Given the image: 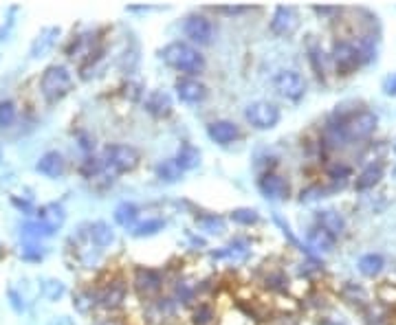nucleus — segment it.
Instances as JSON below:
<instances>
[{
  "label": "nucleus",
  "instance_id": "f257e3e1",
  "mask_svg": "<svg viewBox=\"0 0 396 325\" xmlns=\"http://www.w3.org/2000/svg\"><path fill=\"white\" fill-rule=\"evenodd\" d=\"M159 60L165 66L181 73L183 77H198L207 68V60L201 53V49H196L187 40H174L159 49Z\"/></svg>",
  "mask_w": 396,
  "mask_h": 325
},
{
  "label": "nucleus",
  "instance_id": "f03ea898",
  "mask_svg": "<svg viewBox=\"0 0 396 325\" xmlns=\"http://www.w3.org/2000/svg\"><path fill=\"white\" fill-rule=\"evenodd\" d=\"M101 170L106 181H114L123 174L134 172L141 165V152L128 143H108L99 152Z\"/></svg>",
  "mask_w": 396,
  "mask_h": 325
},
{
  "label": "nucleus",
  "instance_id": "7ed1b4c3",
  "mask_svg": "<svg viewBox=\"0 0 396 325\" xmlns=\"http://www.w3.org/2000/svg\"><path fill=\"white\" fill-rule=\"evenodd\" d=\"M73 86H75V79H73L71 68L64 64L47 66L42 77H40V92H42L47 103H60L71 95Z\"/></svg>",
  "mask_w": 396,
  "mask_h": 325
},
{
  "label": "nucleus",
  "instance_id": "20e7f679",
  "mask_svg": "<svg viewBox=\"0 0 396 325\" xmlns=\"http://www.w3.org/2000/svg\"><path fill=\"white\" fill-rule=\"evenodd\" d=\"M130 286L143 303H148L156 297H161V292L165 288V275L159 268L150 266H137L132 270Z\"/></svg>",
  "mask_w": 396,
  "mask_h": 325
},
{
  "label": "nucleus",
  "instance_id": "39448f33",
  "mask_svg": "<svg viewBox=\"0 0 396 325\" xmlns=\"http://www.w3.org/2000/svg\"><path fill=\"white\" fill-rule=\"evenodd\" d=\"M245 121L251 125L253 130L267 132V130L277 128V123L282 121V110H280L277 103H273V101L258 99L245 108Z\"/></svg>",
  "mask_w": 396,
  "mask_h": 325
},
{
  "label": "nucleus",
  "instance_id": "423d86ee",
  "mask_svg": "<svg viewBox=\"0 0 396 325\" xmlns=\"http://www.w3.org/2000/svg\"><path fill=\"white\" fill-rule=\"evenodd\" d=\"M101 51H106V44H103L101 31H84L73 38L66 44V57L75 60L77 64H86L90 57H95Z\"/></svg>",
  "mask_w": 396,
  "mask_h": 325
},
{
  "label": "nucleus",
  "instance_id": "0eeeda50",
  "mask_svg": "<svg viewBox=\"0 0 396 325\" xmlns=\"http://www.w3.org/2000/svg\"><path fill=\"white\" fill-rule=\"evenodd\" d=\"M273 88L275 92L282 99L290 101V103H299L301 99L306 97V90H308V83L306 77L301 75L299 70L295 68H284V70H277L275 77H273Z\"/></svg>",
  "mask_w": 396,
  "mask_h": 325
},
{
  "label": "nucleus",
  "instance_id": "6e6552de",
  "mask_svg": "<svg viewBox=\"0 0 396 325\" xmlns=\"http://www.w3.org/2000/svg\"><path fill=\"white\" fill-rule=\"evenodd\" d=\"M183 34H185L187 42L194 44L196 49L210 47L216 38V25L210 16L194 12L183 20Z\"/></svg>",
  "mask_w": 396,
  "mask_h": 325
},
{
  "label": "nucleus",
  "instance_id": "1a4fd4ad",
  "mask_svg": "<svg viewBox=\"0 0 396 325\" xmlns=\"http://www.w3.org/2000/svg\"><path fill=\"white\" fill-rule=\"evenodd\" d=\"M330 64L335 66L337 75H352L354 70H357L361 64V55L357 51V44H354V40H335L332 42V49H330Z\"/></svg>",
  "mask_w": 396,
  "mask_h": 325
},
{
  "label": "nucleus",
  "instance_id": "9d476101",
  "mask_svg": "<svg viewBox=\"0 0 396 325\" xmlns=\"http://www.w3.org/2000/svg\"><path fill=\"white\" fill-rule=\"evenodd\" d=\"M128 301V281L123 277H110L106 284L97 288V303L101 310L117 312Z\"/></svg>",
  "mask_w": 396,
  "mask_h": 325
},
{
  "label": "nucleus",
  "instance_id": "9b49d317",
  "mask_svg": "<svg viewBox=\"0 0 396 325\" xmlns=\"http://www.w3.org/2000/svg\"><path fill=\"white\" fill-rule=\"evenodd\" d=\"M258 192L262 194L271 203H284L290 198L293 190H290V181L286 176L273 172H262L258 178Z\"/></svg>",
  "mask_w": 396,
  "mask_h": 325
},
{
  "label": "nucleus",
  "instance_id": "f8f14e48",
  "mask_svg": "<svg viewBox=\"0 0 396 325\" xmlns=\"http://www.w3.org/2000/svg\"><path fill=\"white\" fill-rule=\"evenodd\" d=\"M299 29V14L290 5H277L269 20V31L275 38H290Z\"/></svg>",
  "mask_w": 396,
  "mask_h": 325
},
{
  "label": "nucleus",
  "instance_id": "ddd939ff",
  "mask_svg": "<svg viewBox=\"0 0 396 325\" xmlns=\"http://www.w3.org/2000/svg\"><path fill=\"white\" fill-rule=\"evenodd\" d=\"M179 306L172 301V297H156L152 301L145 303L143 308V319L148 321V325H168L174 321Z\"/></svg>",
  "mask_w": 396,
  "mask_h": 325
},
{
  "label": "nucleus",
  "instance_id": "4468645a",
  "mask_svg": "<svg viewBox=\"0 0 396 325\" xmlns=\"http://www.w3.org/2000/svg\"><path fill=\"white\" fill-rule=\"evenodd\" d=\"M174 90H176L179 101L187 103V106H198V103H203L207 97H210V88H207L198 77L179 75L174 81Z\"/></svg>",
  "mask_w": 396,
  "mask_h": 325
},
{
  "label": "nucleus",
  "instance_id": "2eb2a0df",
  "mask_svg": "<svg viewBox=\"0 0 396 325\" xmlns=\"http://www.w3.org/2000/svg\"><path fill=\"white\" fill-rule=\"evenodd\" d=\"M251 255V239L247 237H234L225 246H218L210 250V257L216 261H227V264H243Z\"/></svg>",
  "mask_w": 396,
  "mask_h": 325
},
{
  "label": "nucleus",
  "instance_id": "dca6fc26",
  "mask_svg": "<svg viewBox=\"0 0 396 325\" xmlns=\"http://www.w3.org/2000/svg\"><path fill=\"white\" fill-rule=\"evenodd\" d=\"M207 136H210L212 143L221 145V148H229V145H234L236 141H240L243 130L236 121L216 119L212 123H207Z\"/></svg>",
  "mask_w": 396,
  "mask_h": 325
},
{
  "label": "nucleus",
  "instance_id": "f3484780",
  "mask_svg": "<svg viewBox=\"0 0 396 325\" xmlns=\"http://www.w3.org/2000/svg\"><path fill=\"white\" fill-rule=\"evenodd\" d=\"M143 110L154 119H168L174 112V101L168 90H150L148 95L143 97Z\"/></svg>",
  "mask_w": 396,
  "mask_h": 325
},
{
  "label": "nucleus",
  "instance_id": "a211bd4d",
  "mask_svg": "<svg viewBox=\"0 0 396 325\" xmlns=\"http://www.w3.org/2000/svg\"><path fill=\"white\" fill-rule=\"evenodd\" d=\"M36 172H38L40 176L49 178V181H58V178H62V176H64V172H66L64 156H62L58 150L45 152V154L38 159V163H36Z\"/></svg>",
  "mask_w": 396,
  "mask_h": 325
},
{
  "label": "nucleus",
  "instance_id": "6ab92c4d",
  "mask_svg": "<svg viewBox=\"0 0 396 325\" xmlns=\"http://www.w3.org/2000/svg\"><path fill=\"white\" fill-rule=\"evenodd\" d=\"M84 233H86L88 244H92L97 250L110 248L114 244V239H117V235H114V229L108 222H103V220L84 224Z\"/></svg>",
  "mask_w": 396,
  "mask_h": 325
},
{
  "label": "nucleus",
  "instance_id": "aec40b11",
  "mask_svg": "<svg viewBox=\"0 0 396 325\" xmlns=\"http://www.w3.org/2000/svg\"><path fill=\"white\" fill-rule=\"evenodd\" d=\"M315 226H319L321 231H326L332 237H341L346 233V218H343L337 209H319L315 211Z\"/></svg>",
  "mask_w": 396,
  "mask_h": 325
},
{
  "label": "nucleus",
  "instance_id": "412c9836",
  "mask_svg": "<svg viewBox=\"0 0 396 325\" xmlns=\"http://www.w3.org/2000/svg\"><path fill=\"white\" fill-rule=\"evenodd\" d=\"M335 248V237L328 235L326 231H321L319 226L312 224L306 231V250L310 255H328Z\"/></svg>",
  "mask_w": 396,
  "mask_h": 325
},
{
  "label": "nucleus",
  "instance_id": "4be33fe9",
  "mask_svg": "<svg viewBox=\"0 0 396 325\" xmlns=\"http://www.w3.org/2000/svg\"><path fill=\"white\" fill-rule=\"evenodd\" d=\"M201 159H203L201 150H198L194 143H187V141H183L179 145V150H176V154L172 156L174 165L179 167L183 174L198 170V167H201Z\"/></svg>",
  "mask_w": 396,
  "mask_h": 325
},
{
  "label": "nucleus",
  "instance_id": "5701e85b",
  "mask_svg": "<svg viewBox=\"0 0 396 325\" xmlns=\"http://www.w3.org/2000/svg\"><path fill=\"white\" fill-rule=\"evenodd\" d=\"M383 174H385V167H383V163H368L363 170L357 174V178H354V190L357 192H370V190H374L381 181H383Z\"/></svg>",
  "mask_w": 396,
  "mask_h": 325
},
{
  "label": "nucleus",
  "instance_id": "b1692460",
  "mask_svg": "<svg viewBox=\"0 0 396 325\" xmlns=\"http://www.w3.org/2000/svg\"><path fill=\"white\" fill-rule=\"evenodd\" d=\"M306 55H308V62L312 70H315V75L319 79H326V70H328V64H330V55L324 53V47H321V42L315 40V38H308L306 42Z\"/></svg>",
  "mask_w": 396,
  "mask_h": 325
},
{
  "label": "nucleus",
  "instance_id": "393cba45",
  "mask_svg": "<svg viewBox=\"0 0 396 325\" xmlns=\"http://www.w3.org/2000/svg\"><path fill=\"white\" fill-rule=\"evenodd\" d=\"M60 36V27H47L38 34V38L34 40V44H31V57L38 60V57H45L51 49H53L55 40Z\"/></svg>",
  "mask_w": 396,
  "mask_h": 325
},
{
  "label": "nucleus",
  "instance_id": "a878e982",
  "mask_svg": "<svg viewBox=\"0 0 396 325\" xmlns=\"http://www.w3.org/2000/svg\"><path fill=\"white\" fill-rule=\"evenodd\" d=\"M20 233L27 237V242H40V239L55 235V229L42 222V220H27V222L20 224Z\"/></svg>",
  "mask_w": 396,
  "mask_h": 325
},
{
  "label": "nucleus",
  "instance_id": "bb28decb",
  "mask_svg": "<svg viewBox=\"0 0 396 325\" xmlns=\"http://www.w3.org/2000/svg\"><path fill=\"white\" fill-rule=\"evenodd\" d=\"M196 295H198V286H194L192 281H187V279H176L174 288L170 292L172 301L179 308L181 306H192V303L196 301Z\"/></svg>",
  "mask_w": 396,
  "mask_h": 325
},
{
  "label": "nucleus",
  "instance_id": "cd10ccee",
  "mask_svg": "<svg viewBox=\"0 0 396 325\" xmlns=\"http://www.w3.org/2000/svg\"><path fill=\"white\" fill-rule=\"evenodd\" d=\"M196 226L198 231H203L205 235H223L227 231V220L218 213H198Z\"/></svg>",
  "mask_w": 396,
  "mask_h": 325
},
{
  "label": "nucleus",
  "instance_id": "c85d7f7f",
  "mask_svg": "<svg viewBox=\"0 0 396 325\" xmlns=\"http://www.w3.org/2000/svg\"><path fill=\"white\" fill-rule=\"evenodd\" d=\"M139 207L134 205V203H128V200H123V203H119L117 207H114V213H112V218H114V222H117L119 226H123V229H132L134 224L139 222Z\"/></svg>",
  "mask_w": 396,
  "mask_h": 325
},
{
  "label": "nucleus",
  "instance_id": "c756f323",
  "mask_svg": "<svg viewBox=\"0 0 396 325\" xmlns=\"http://www.w3.org/2000/svg\"><path fill=\"white\" fill-rule=\"evenodd\" d=\"M165 229V220L163 218H156V216H152V218H145V220H139L137 224H134L128 233L132 235V237H152V235H159L161 231Z\"/></svg>",
  "mask_w": 396,
  "mask_h": 325
},
{
  "label": "nucleus",
  "instance_id": "7c9ffc66",
  "mask_svg": "<svg viewBox=\"0 0 396 325\" xmlns=\"http://www.w3.org/2000/svg\"><path fill=\"white\" fill-rule=\"evenodd\" d=\"M73 308L79 314H90L95 308H99L97 303V288H82L73 295Z\"/></svg>",
  "mask_w": 396,
  "mask_h": 325
},
{
  "label": "nucleus",
  "instance_id": "2f4dec72",
  "mask_svg": "<svg viewBox=\"0 0 396 325\" xmlns=\"http://www.w3.org/2000/svg\"><path fill=\"white\" fill-rule=\"evenodd\" d=\"M357 268H359V272H361L363 277L374 279L377 275H381V270L385 268V259L379 253H366V255L359 257Z\"/></svg>",
  "mask_w": 396,
  "mask_h": 325
},
{
  "label": "nucleus",
  "instance_id": "473e14b6",
  "mask_svg": "<svg viewBox=\"0 0 396 325\" xmlns=\"http://www.w3.org/2000/svg\"><path fill=\"white\" fill-rule=\"evenodd\" d=\"M326 178L332 183V190H337V187H343L352 178V167L348 163L335 161L326 167Z\"/></svg>",
  "mask_w": 396,
  "mask_h": 325
},
{
  "label": "nucleus",
  "instance_id": "72a5a7b5",
  "mask_svg": "<svg viewBox=\"0 0 396 325\" xmlns=\"http://www.w3.org/2000/svg\"><path fill=\"white\" fill-rule=\"evenodd\" d=\"M154 176L159 178L161 183H165V185H174V183L183 181V172L174 165L172 159L156 163V165H154Z\"/></svg>",
  "mask_w": 396,
  "mask_h": 325
},
{
  "label": "nucleus",
  "instance_id": "f704fd0d",
  "mask_svg": "<svg viewBox=\"0 0 396 325\" xmlns=\"http://www.w3.org/2000/svg\"><path fill=\"white\" fill-rule=\"evenodd\" d=\"M38 220H42V222H47L49 226H53V229L58 231L62 224H64L66 213H64V209H62V205L51 203V205L40 207V211H38Z\"/></svg>",
  "mask_w": 396,
  "mask_h": 325
},
{
  "label": "nucleus",
  "instance_id": "c9c22d12",
  "mask_svg": "<svg viewBox=\"0 0 396 325\" xmlns=\"http://www.w3.org/2000/svg\"><path fill=\"white\" fill-rule=\"evenodd\" d=\"M192 325H214L216 323V308L210 301H201L192 308V317H190Z\"/></svg>",
  "mask_w": 396,
  "mask_h": 325
},
{
  "label": "nucleus",
  "instance_id": "e433bc0d",
  "mask_svg": "<svg viewBox=\"0 0 396 325\" xmlns=\"http://www.w3.org/2000/svg\"><path fill=\"white\" fill-rule=\"evenodd\" d=\"M229 220L238 226H256L260 224V213L251 207H238L229 213Z\"/></svg>",
  "mask_w": 396,
  "mask_h": 325
},
{
  "label": "nucleus",
  "instance_id": "4c0bfd02",
  "mask_svg": "<svg viewBox=\"0 0 396 325\" xmlns=\"http://www.w3.org/2000/svg\"><path fill=\"white\" fill-rule=\"evenodd\" d=\"M341 297L348 303H357V306H368V292L363 290L359 284H352V281H346V286L341 288Z\"/></svg>",
  "mask_w": 396,
  "mask_h": 325
},
{
  "label": "nucleus",
  "instance_id": "58836bf2",
  "mask_svg": "<svg viewBox=\"0 0 396 325\" xmlns=\"http://www.w3.org/2000/svg\"><path fill=\"white\" fill-rule=\"evenodd\" d=\"M264 288L271 292H286L288 290V277L284 270H271L269 275L264 277Z\"/></svg>",
  "mask_w": 396,
  "mask_h": 325
},
{
  "label": "nucleus",
  "instance_id": "ea45409f",
  "mask_svg": "<svg viewBox=\"0 0 396 325\" xmlns=\"http://www.w3.org/2000/svg\"><path fill=\"white\" fill-rule=\"evenodd\" d=\"M18 117V106H16V101L12 99H3L0 101V128H12L14 121Z\"/></svg>",
  "mask_w": 396,
  "mask_h": 325
},
{
  "label": "nucleus",
  "instance_id": "a19ab883",
  "mask_svg": "<svg viewBox=\"0 0 396 325\" xmlns=\"http://www.w3.org/2000/svg\"><path fill=\"white\" fill-rule=\"evenodd\" d=\"M40 290H42V297L49 299V301H58V299L64 297V292H66L64 284L58 281V279H45L42 286H40Z\"/></svg>",
  "mask_w": 396,
  "mask_h": 325
},
{
  "label": "nucleus",
  "instance_id": "79ce46f5",
  "mask_svg": "<svg viewBox=\"0 0 396 325\" xmlns=\"http://www.w3.org/2000/svg\"><path fill=\"white\" fill-rule=\"evenodd\" d=\"M45 255H47V248L40 246L38 242H27L20 246V257L25 261H40V259H45Z\"/></svg>",
  "mask_w": 396,
  "mask_h": 325
},
{
  "label": "nucleus",
  "instance_id": "37998d69",
  "mask_svg": "<svg viewBox=\"0 0 396 325\" xmlns=\"http://www.w3.org/2000/svg\"><path fill=\"white\" fill-rule=\"evenodd\" d=\"M330 194V190L328 187H324V185H310V187H306V190H301V194H299V200L301 203H312V200H319V198H326Z\"/></svg>",
  "mask_w": 396,
  "mask_h": 325
},
{
  "label": "nucleus",
  "instance_id": "c03bdc74",
  "mask_svg": "<svg viewBox=\"0 0 396 325\" xmlns=\"http://www.w3.org/2000/svg\"><path fill=\"white\" fill-rule=\"evenodd\" d=\"M121 95L123 97H126V99H130V101H143V97H145V90H143V86H141V83L139 81H126V83H123V86H121Z\"/></svg>",
  "mask_w": 396,
  "mask_h": 325
},
{
  "label": "nucleus",
  "instance_id": "a18cd8bd",
  "mask_svg": "<svg viewBox=\"0 0 396 325\" xmlns=\"http://www.w3.org/2000/svg\"><path fill=\"white\" fill-rule=\"evenodd\" d=\"M377 295H379V301H383V303H396V286L383 284Z\"/></svg>",
  "mask_w": 396,
  "mask_h": 325
},
{
  "label": "nucleus",
  "instance_id": "49530a36",
  "mask_svg": "<svg viewBox=\"0 0 396 325\" xmlns=\"http://www.w3.org/2000/svg\"><path fill=\"white\" fill-rule=\"evenodd\" d=\"M383 92L390 97H396V73H390V75L383 79Z\"/></svg>",
  "mask_w": 396,
  "mask_h": 325
},
{
  "label": "nucleus",
  "instance_id": "de8ad7c7",
  "mask_svg": "<svg viewBox=\"0 0 396 325\" xmlns=\"http://www.w3.org/2000/svg\"><path fill=\"white\" fill-rule=\"evenodd\" d=\"M9 303H12V308H14L18 314L25 312V301H23V297H20L16 290H9Z\"/></svg>",
  "mask_w": 396,
  "mask_h": 325
},
{
  "label": "nucleus",
  "instance_id": "09e8293b",
  "mask_svg": "<svg viewBox=\"0 0 396 325\" xmlns=\"http://www.w3.org/2000/svg\"><path fill=\"white\" fill-rule=\"evenodd\" d=\"M218 14H227V16H240L245 12H249V7H218Z\"/></svg>",
  "mask_w": 396,
  "mask_h": 325
},
{
  "label": "nucleus",
  "instance_id": "8fccbe9b",
  "mask_svg": "<svg viewBox=\"0 0 396 325\" xmlns=\"http://www.w3.org/2000/svg\"><path fill=\"white\" fill-rule=\"evenodd\" d=\"M92 325H126L121 319H117V317H103V319H97Z\"/></svg>",
  "mask_w": 396,
  "mask_h": 325
},
{
  "label": "nucleus",
  "instance_id": "3c124183",
  "mask_svg": "<svg viewBox=\"0 0 396 325\" xmlns=\"http://www.w3.org/2000/svg\"><path fill=\"white\" fill-rule=\"evenodd\" d=\"M18 209H20V211H25V213H31V205L29 203H23V200H18V198H14V200H12Z\"/></svg>",
  "mask_w": 396,
  "mask_h": 325
},
{
  "label": "nucleus",
  "instance_id": "603ef678",
  "mask_svg": "<svg viewBox=\"0 0 396 325\" xmlns=\"http://www.w3.org/2000/svg\"><path fill=\"white\" fill-rule=\"evenodd\" d=\"M49 325H73V321L69 319V317H58V319H53Z\"/></svg>",
  "mask_w": 396,
  "mask_h": 325
},
{
  "label": "nucleus",
  "instance_id": "864d4df0",
  "mask_svg": "<svg viewBox=\"0 0 396 325\" xmlns=\"http://www.w3.org/2000/svg\"><path fill=\"white\" fill-rule=\"evenodd\" d=\"M321 325H346V323H343V321H337V319H321Z\"/></svg>",
  "mask_w": 396,
  "mask_h": 325
},
{
  "label": "nucleus",
  "instance_id": "5fc2aeb1",
  "mask_svg": "<svg viewBox=\"0 0 396 325\" xmlns=\"http://www.w3.org/2000/svg\"><path fill=\"white\" fill-rule=\"evenodd\" d=\"M284 325H297V323H295V321H290V319H286V321H284Z\"/></svg>",
  "mask_w": 396,
  "mask_h": 325
},
{
  "label": "nucleus",
  "instance_id": "6e6d98bb",
  "mask_svg": "<svg viewBox=\"0 0 396 325\" xmlns=\"http://www.w3.org/2000/svg\"><path fill=\"white\" fill-rule=\"evenodd\" d=\"M0 38H3V29H0Z\"/></svg>",
  "mask_w": 396,
  "mask_h": 325
}]
</instances>
